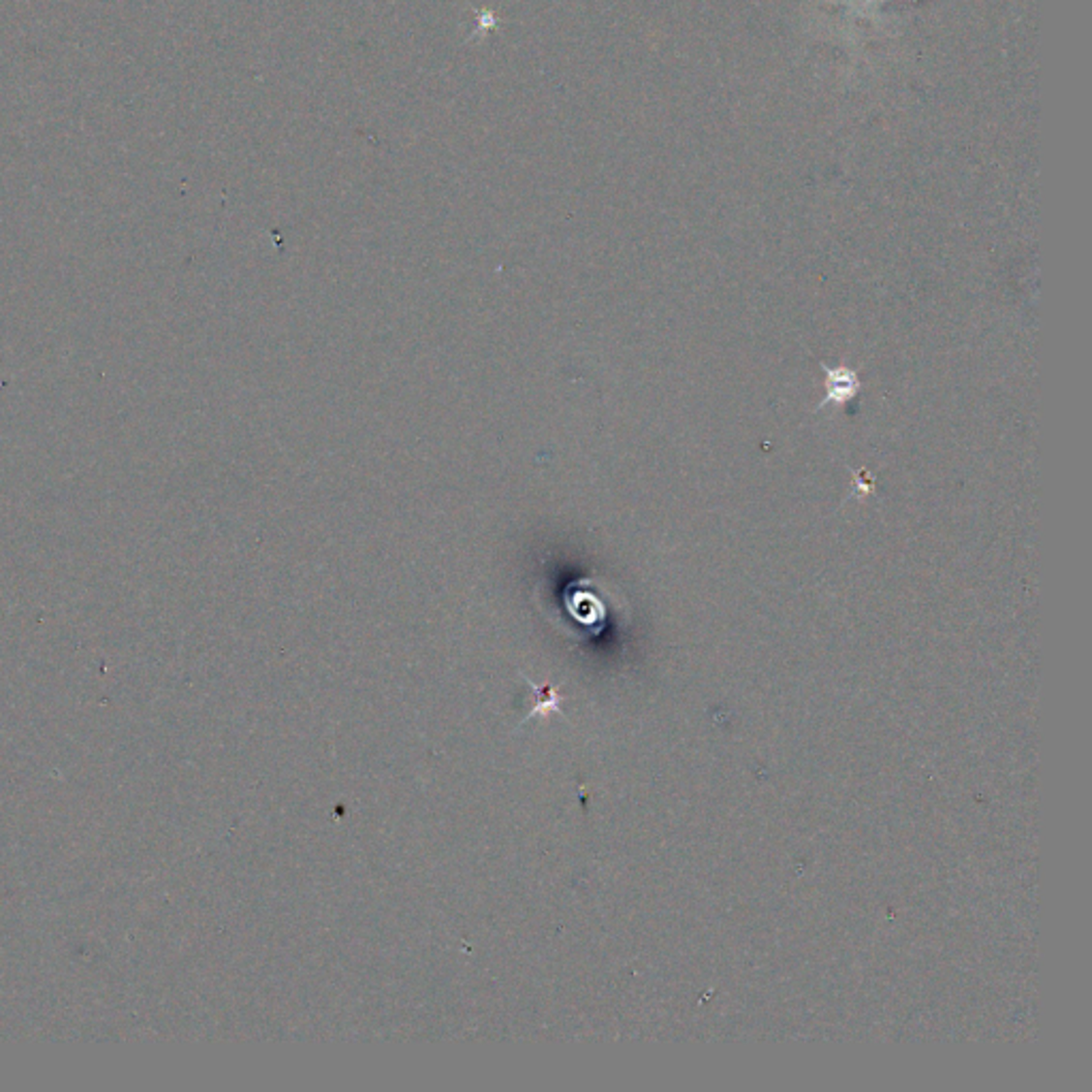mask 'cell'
<instances>
[{
    "instance_id": "6da1fadb",
    "label": "cell",
    "mask_w": 1092,
    "mask_h": 1092,
    "mask_svg": "<svg viewBox=\"0 0 1092 1092\" xmlns=\"http://www.w3.org/2000/svg\"><path fill=\"white\" fill-rule=\"evenodd\" d=\"M822 370L826 374L828 393L824 397V402L817 406V410H822L831 404L843 406L849 402V399H854L858 395L860 380L856 372L843 370V367H828V365H822Z\"/></svg>"
},
{
    "instance_id": "7a4b0ae2",
    "label": "cell",
    "mask_w": 1092,
    "mask_h": 1092,
    "mask_svg": "<svg viewBox=\"0 0 1092 1092\" xmlns=\"http://www.w3.org/2000/svg\"><path fill=\"white\" fill-rule=\"evenodd\" d=\"M570 613L583 622L585 625H592L595 623L597 619L602 617V606L600 602L595 600L593 595L590 593H583V592H576L574 593V606H570Z\"/></svg>"
},
{
    "instance_id": "3957f363",
    "label": "cell",
    "mask_w": 1092,
    "mask_h": 1092,
    "mask_svg": "<svg viewBox=\"0 0 1092 1092\" xmlns=\"http://www.w3.org/2000/svg\"><path fill=\"white\" fill-rule=\"evenodd\" d=\"M530 687L535 691V707H533V711L528 715V719H531V717H535V715H542V717H544L546 713H551V711L558 713V715H563L561 709H560V696L555 694L553 687L538 689V687H535V682H531V681H530Z\"/></svg>"
}]
</instances>
